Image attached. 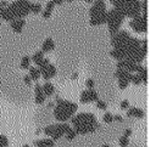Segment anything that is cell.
<instances>
[{"label": "cell", "mask_w": 156, "mask_h": 147, "mask_svg": "<svg viewBox=\"0 0 156 147\" xmlns=\"http://www.w3.org/2000/svg\"><path fill=\"white\" fill-rule=\"evenodd\" d=\"M124 17H135L139 13H141V2L139 0H122L119 9Z\"/></svg>", "instance_id": "3957f363"}, {"label": "cell", "mask_w": 156, "mask_h": 147, "mask_svg": "<svg viewBox=\"0 0 156 147\" xmlns=\"http://www.w3.org/2000/svg\"><path fill=\"white\" fill-rule=\"evenodd\" d=\"M110 55L115 60H117V61H121V60H124L126 58V52L123 50H119V49H112L110 51Z\"/></svg>", "instance_id": "9a60e30c"}, {"label": "cell", "mask_w": 156, "mask_h": 147, "mask_svg": "<svg viewBox=\"0 0 156 147\" xmlns=\"http://www.w3.org/2000/svg\"><path fill=\"white\" fill-rule=\"evenodd\" d=\"M45 95L43 94V92H38V94H35V103L37 104H43L44 103V101H45Z\"/></svg>", "instance_id": "603a6c76"}, {"label": "cell", "mask_w": 156, "mask_h": 147, "mask_svg": "<svg viewBox=\"0 0 156 147\" xmlns=\"http://www.w3.org/2000/svg\"><path fill=\"white\" fill-rule=\"evenodd\" d=\"M55 49V43L51 38H46L43 43V46H41V51L43 52H50Z\"/></svg>", "instance_id": "4fadbf2b"}, {"label": "cell", "mask_w": 156, "mask_h": 147, "mask_svg": "<svg viewBox=\"0 0 156 147\" xmlns=\"http://www.w3.org/2000/svg\"><path fill=\"white\" fill-rule=\"evenodd\" d=\"M130 81H132L134 85H139V84H141V79H140L139 74H133V75H132Z\"/></svg>", "instance_id": "83f0119b"}, {"label": "cell", "mask_w": 156, "mask_h": 147, "mask_svg": "<svg viewBox=\"0 0 156 147\" xmlns=\"http://www.w3.org/2000/svg\"><path fill=\"white\" fill-rule=\"evenodd\" d=\"M88 94H89V98H90V102H96L98 100H99V95H98V92L94 90V89H90V90H88Z\"/></svg>", "instance_id": "44dd1931"}, {"label": "cell", "mask_w": 156, "mask_h": 147, "mask_svg": "<svg viewBox=\"0 0 156 147\" xmlns=\"http://www.w3.org/2000/svg\"><path fill=\"white\" fill-rule=\"evenodd\" d=\"M130 28L136 33H146L147 30V16L146 13H139L138 16L133 17L129 22Z\"/></svg>", "instance_id": "5b68a950"}, {"label": "cell", "mask_w": 156, "mask_h": 147, "mask_svg": "<svg viewBox=\"0 0 156 147\" xmlns=\"http://www.w3.org/2000/svg\"><path fill=\"white\" fill-rule=\"evenodd\" d=\"M118 142H119V146L121 147H127L129 145V138L126 137V136H121L119 140H118Z\"/></svg>", "instance_id": "484cf974"}, {"label": "cell", "mask_w": 156, "mask_h": 147, "mask_svg": "<svg viewBox=\"0 0 156 147\" xmlns=\"http://www.w3.org/2000/svg\"><path fill=\"white\" fill-rule=\"evenodd\" d=\"M29 69V78L32 79V80H39V78H40V72H39V69L38 68H35V67H29L28 68Z\"/></svg>", "instance_id": "2e32d148"}, {"label": "cell", "mask_w": 156, "mask_h": 147, "mask_svg": "<svg viewBox=\"0 0 156 147\" xmlns=\"http://www.w3.org/2000/svg\"><path fill=\"white\" fill-rule=\"evenodd\" d=\"M128 85H129V81H128V80H124V79H119V80H118V86H119V89L124 90L126 87H128Z\"/></svg>", "instance_id": "f546056e"}, {"label": "cell", "mask_w": 156, "mask_h": 147, "mask_svg": "<svg viewBox=\"0 0 156 147\" xmlns=\"http://www.w3.org/2000/svg\"><path fill=\"white\" fill-rule=\"evenodd\" d=\"M48 107H49V108H52V107H55L54 102H49V103H48Z\"/></svg>", "instance_id": "ee69618b"}, {"label": "cell", "mask_w": 156, "mask_h": 147, "mask_svg": "<svg viewBox=\"0 0 156 147\" xmlns=\"http://www.w3.org/2000/svg\"><path fill=\"white\" fill-rule=\"evenodd\" d=\"M113 120H117V121H123V118H122V115L116 114V115H113Z\"/></svg>", "instance_id": "60d3db41"}, {"label": "cell", "mask_w": 156, "mask_h": 147, "mask_svg": "<svg viewBox=\"0 0 156 147\" xmlns=\"http://www.w3.org/2000/svg\"><path fill=\"white\" fill-rule=\"evenodd\" d=\"M44 145H45V147H54L55 142L51 138H44Z\"/></svg>", "instance_id": "d6a6232c"}, {"label": "cell", "mask_w": 156, "mask_h": 147, "mask_svg": "<svg viewBox=\"0 0 156 147\" xmlns=\"http://www.w3.org/2000/svg\"><path fill=\"white\" fill-rule=\"evenodd\" d=\"M30 2L28 0H15L9 4V9L13 13L15 18H24L29 13Z\"/></svg>", "instance_id": "277c9868"}, {"label": "cell", "mask_w": 156, "mask_h": 147, "mask_svg": "<svg viewBox=\"0 0 156 147\" xmlns=\"http://www.w3.org/2000/svg\"><path fill=\"white\" fill-rule=\"evenodd\" d=\"M104 13H106V5H105V1H104V0H96V1H94L93 6H91L90 10H89V16H90V18L96 17V16H100V15H104Z\"/></svg>", "instance_id": "52a82bcc"}, {"label": "cell", "mask_w": 156, "mask_h": 147, "mask_svg": "<svg viewBox=\"0 0 156 147\" xmlns=\"http://www.w3.org/2000/svg\"><path fill=\"white\" fill-rule=\"evenodd\" d=\"M121 108L122 109H128L129 108V101L128 100H123L121 102Z\"/></svg>", "instance_id": "e575fe53"}, {"label": "cell", "mask_w": 156, "mask_h": 147, "mask_svg": "<svg viewBox=\"0 0 156 147\" xmlns=\"http://www.w3.org/2000/svg\"><path fill=\"white\" fill-rule=\"evenodd\" d=\"M123 19H124V15L122 13L121 10L113 7L108 11H106V23H107L111 35H115L119 30V27H121Z\"/></svg>", "instance_id": "7a4b0ae2"}, {"label": "cell", "mask_w": 156, "mask_h": 147, "mask_svg": "<svg viewBox=\"0 0 156 147\" xmlns=\"http://www.w3.org/2000/svg\"><path fill=\"white\" fill-rule=\"evenodd\" d=\"M55 5H62L63 2H65V0H51Z\"/></svg>", "instance_id": "b9f144b4"}, {"label": "cell", "mask_w": 156, "mask_h": 147, "mask_svg": "<svg viewBox=\"0 0 156 147\" xmlns=\"http://www.w3.org/2000/svg\"><path fill=\"white\" fill-rule=\"evenodd\" d=\"M6 6H9V2L7 1H1L0 2V7H6Z\"/></svg>", "instance_id": "7bdbcfd3"}, {"label": "cell", "mask_w": 156, "mask_h": 147, "mask_svg": "<svg viewBox=\"0 0 156 147\" xmlns=\"http://www.w3.org/2000/svg\"><path fill=\"white\" fill-rule=\"evenodd\" d=\"M34 145H35L37 147H45L44 140H37V141H34Z\"/></svg>", "instance_id": "74e56055"}, {"label": "cell", "mask_w": 156, "mask_h": 147, "mask_svg": "<svg viewBox=\"0 0 156 147\" xmlns=\"http://www.w3.org/2000/svg\"><path fill=\"white\" fill-rule=\"evenodd\" d=\"M101 147H112V146H110V145H106V143H105V145H102Z\"/></svg>", "instance_id": "7dc6e473"}, {"label": "cell", "mask_w": 156, "mask_h": 147, "mask_svg": "<svg viewBox=\"0 0 156 147\" xmlns=\"http://www.w3.org/2000/svg\"><path fill=\"white\" fill-rule=\"evenodd\" d=\"M110 1H111V4L113 5V7H115V9H119L121 2H122V0H110Z\"/></svg>", "instance_id": "d590c367"}, {"label": "cell", "mask_w": 156, "mask_h": 147, "mask_svg": "<svg viewBox=\"0 0 156 147\" xmlns=\"http://www.w3.org/2000/svg\"><path fill=\"white\" fill-rule=\"evenodd\" d=\"M41 90H43V94L45 95V97L51 96L55 92V87H54V85L50 81H45V84L41 86Z\"/></svg>", "instance_id": "5bb4252c"}, {"label": "cell", "mask_w": 156, "mask_h": 147, "mask_svg": "<svg viewBox=\"0 0 156 147\" xmlns=\"http://www.w3.org/2000/svg\"><path fill=\"white\" fill-rule=\"evenodd\" d=\"M65 1H68V2H71V1H72V0H65Z\"/></svg>", "instance_id": "f907efd6"}, {"label": "cell", "mask_w": 156, "mask_h": 147, "mask_svg": "<svg viewBox=\"0 0 156 147\" xmlns=\"http://www.w3.org/2000/svg\"><path fill=\"white\" fill-rule=\"evenodd\" d=\"M23 81H24V84H26V85H28V86H30V84H32V79L29 78V75H28V74L23 77Z\"/></svg>", "instance_id": "8d00e7d4"}, {"label": "cell", "mask_w": 156, "mask_h": 147, "mask_svg": "<svg viewBox=\"0 0 156 147\" xmlns=\"http://www.w3.org/2000/svg\"><path fill=\"white\" fill-rule=\"evenodd\" d=\"M50 16H51V11H48V10H44V11H43V17H44L45 19L50 18Z\"/></svg>", "instance_id": "f35d334b"}, {"label": "cell", "mask_w": 156, "mask_h": 147, "mask_svg": "<svg viewBox=\"0 0 156 147\" xmlns=\"http://www.w3.org/2000/svg\"><path fill=\"white\" fill-rule=\"evenodd\" d=\"M96 118L93 113H78L77 115L71 118V123L73 125V128L79 126L82 124H89V123H95Z\"/></svg>", "instance_id": "8992f818"}, {"label": "cell", "mask_w": 156, "mask_h": 147, "mask_svg": "<svg viewBox=\"0 0 156 147\" xmlns=\"http://www.w3.org/2000/svg\"><path fill=\"white\" fill-rule=\"evenodd\" d=\"M22 147H29V145H23Z\"/></svg>", "instance_id": "681fc988"}, {"label": "cell", "mask_w": 156, "mask_h": 147, "mask_svg": "<svg viewBox=\"0 0 156 147\" xmlns=\"http://www.w3.org/2000/svg\"><path fill=\"white\" fill-rule=\"evenodd\" d=\"M55 130H56V124H54V125H49V126H45V129H44V134H45L46 136H52L54 132H55Z\"/></svg>", "instance_id": "ffe728a7"}, {"label": "cell", "mask_w": 156, "mask_h": 147, "mask_svg": "<svg viewBox=\"0 0 156 147\" xmlns=\"http://www.w3.org/2000/svg\"><path fill=\"white\" fill-rule=\"evenodd\" d=\"M29 12L32 13H39L41 12V5L39 2H35V4H30V7H29Z\"/></svg>", "instance_id": "d6986e66"}, {"label": "cell", "mask_w": 156, "mask_h": 147, "mask_svg": "<svg viewBox=\"0 0 156 147\" xmlns=\"http://www.w3.org/2000/svg\"><path fill=\"white\" fill-rule=\"evenodd\" d=\"M0 17H1L4 21L10 22V23H11L13 19H16L15 16H13V13H12L11 10L9 9V6H6V7H0Z\"/></svg>", "instance_id": "9c48e42d"}, {"label": "cell", "mask_w": 156, "mask_h": 147, "mask_svg": "<svg viewBox=\"0 0 156 147\" xmlns=\"http://www.w3.org/2000/svg\"><path fill=\"white\" fill-rule=\"evenodd\" d=\"M139 77H140V79H141V83L147 84V69H146V67L143 68V70L139 73Z\"/></svg>", "instance_id": "7402d4cb"}, {"label": "cell", "mask_w": 156, "mask_h": 147, "mask_svg": "<svg viewBox=\"0 0 156 147\" xmlns=\"http://www.w3.org/2000/svg\"><path fill=\"white\" fill-rule=\"evenodd\" d=\"M80 102H82V103H89V102H90V98H89V94H88V90H84V91H82V94H80Z\"/></svg>", "instance_id": "cb8c5ba5"}, {"label": "cell", "mask_w": 156, "mask_h": 147, "mask_svg": "<svg viewBox=\"0 0 156 147\" xmlns=\"http://www.w3.org/2000/svg\"><path fill=\"white\" fill-rule=\"evenodd\" d=\"M144 115H145V113H144V111L140 109V108L129 107V108L127 109V117H135V118L141 119V118H144Z\"/></svg>", "instance_id": "8fae6325"}, {"label": "cell", "mask_w": 156, "mask_h": 147, "mask_svg": "<svg viewBox=\"0 0 156 147\" xmlns=\"http://www.w3.org/2000/svg\"><path fill=\"white\" fill-rule=\"evenodd\" d=\"M39 72H40V75L43 77V79H44L45 81H49L52 77L56 75V67H55L52 63H49L45 68L39 69Z\"/></svg>", "instance_id": "ba28073f"}, {"label": "cell", "mask_w": 156, "mask_h": 147, "mask_svg": "<svg viewBox=\"0 0 156 147\" xmlns=\"http://www.w3.org/2000/svg\"><path fill=\"white\" fill-rule=\"evenodd\" d=\"M54 6H55V4L51 1V0H49L48 2H46V6H45V10H48V11H52V9H54Z\"/></svg>", "instance_id": "836d02e7"}, {"label": "cell", "mask_w": 156, "mask_h": 147, "mask_svg": "<svg viewBox=\"0 0 156 147\" xmlns=\"http://www.w3.org/2000/svg\"><path fill=\"white\" fill-rule=\"evenodd\" d=\"M130 135H132V129H126V130H124V132H123V136L129 137Z\"/></svg>", "instance_id": "ab89813d"}, {"label": "cell", "mask_w": 156, "mask_h": 147, "mask_svg": "<svg viewBox=\"0 0 156 147\" xmlns=\"http://www.w3.org/2000/svg\"><path fill=\"white\" fill-rule=\"evenodd\" d=\"M85 86L88 87V90H90V89H94V86H95V83H94V80H93V79H90V78H88V79L85 80Z\"/></svg>", "instance_id": "4dcf8cb0"}, {"label": "cell", "mask_w": 156, "mask_h": 147, "mask_svg": "<svg viewBox=\"0 0 156 147\" xmlns=\"http://www.w3.org/2000/svg\"><path fill=\"white\" fill-rule=\"evenodd\" d=\"M40 132H41V130H40V129H37V130H35V135H39Z\"/></svg>", "instance_id": "bcb514c9"}, {"label": "cell", "mask_w": 156, "mask_h": 147, "mask_svg": "<svg viewBox=\"0 0 156 147\" xmlns=\"http://www.w3.org/2000/svg\"><path fill=\"white\" fill-rule=\"evenodd\" d=\"M43 58H44V52L40 50V51H37V52H34V55L30 57V61H33L37 66L43 61Z\"/></svg>", "instance_id": "e0dca14e"}, {"label": "cell", "mask_w": 156, "mask_h": 147, "mask_svg": "<svg viewBox=\"0 0 156 147\" xmlns=\"http://www.w3.org/2000/svg\"><path fill=\"white\" fill-rule=\"evenodd\" d=\"M10 24H11V28H12V30H13L15 33H22L23 27H24V24H26V21H24L23 18H16V19H13Z\"/></svg>", "instance_id": "30bf717a"}, {"label": "cell", "mask_w": 156, "mask_h": 147, "mask_svg": "<svg viewBox=\"0 0 156 147\" xmlns=\"http://www.w3.org/2000/svg\"><path fill=\"white\" fill-rule=\"evenodd\" d=\"M113 75H115V78H117L118 80H119V79H124V80H128V81L130 83V79H132L133 73H129V72H127V70H124V69H117Z\"/></svg>", "instance_id": "7c38bea8"}, {"label": "cell", "mask_w": 156, "mask_h": 147, "mask_svg": "<svg viewBox=\"0 0 156 147\" xmlns=\"http://www.w3.org/2000/svg\"><path fill=\"white\" fill-rule=\"evenodd\" d=\"M102 120H104L105 123L110 124V123H112V121H113V115H112L110 112H106V113L104 114V117H102Z\"/></svg>", "instance_id": "d4e9b609"}, {"label": "cell", "mask_w": 156, "mask_h": 147, "mask_svg": "<svg viewBox=\"0 0 156 147\" xmlns=\"http://www.w3.org/2000/svg\"><path fill=\"white\" fill-rule=\"evenodd\" d=\"M65 135H66V138H67L68 141L73 140V138H74V137L77 136V134L74 132V130H73V129H69V130H68V131H67V132H66Z\"/></svg>", "instance_id": "4316f807"}, {"label": "cell", "mask_w": 156, "mask_h": 147, "mask_svg": "<svg viewBox=\"0 0 156 147\" xmlns=\"http://www.w3.org/2000/svg\"><path fill=\"white\" fill-rule=\"evenodd\" d=\"M96 107H98L99 109H106V108H107V104H106L105 101L98 100V101H96Z\"/></svg>", "instance_id": "1f68e13d"}, {"label": "cell", "mask_w": 156, "mask_h": 147, "mask_svg": "<svg viewBox=\"0 0 156 147\" xmlns=\"http://www.w3.org/2000/svg\"><path fill=\"white\" fill-rule=\"evenodd\" d=\"M78 78V73H73L72 74V79H77Z\"/></svg>", "instance_id": "f6af8a7d"}, {"label": "cell", "mask_w": 156, "mask_h": 147, "mask_svg": "<svg viewBox=\"0 0 156 147\" xmlns=\"http://www.w3.org/2000/svg\"><path fill=\"white\" fill-rule=\"evenodd\" d=\"M84 1H85V2H89V4H90V2H93V0H84Z\"/></svg>", "instance_id": "c3c4849f"}, {"label": "cell", "mask_w": 156, "mask_h": 147, "mask_svg": "<svg viewBox=\"0 0 156 147\" xmlns=\"http://www.w3.org/2000/svg\"><path fill=\"white\" fill-rule=\"evenodd\" d=\"M9 146V140L5 135H0V147H7Z\"/></svg>", "instance_id": "f1b7e54d"}, {"label": "cell", "mask_w": 156, "mask_h": 147, "mask_svg": "<svg viewBox=\"0 0 156 147\" xmlns=\"http://www.w3.org/2000/svg\"><path fill=\"white\" fill-rule=\"evenodd\" d=\"M30 57L29 56H23L22 60H21V63H20V67L22 69H28L30 66Z\"/></svg>", "instance_id": "ac0fdd59"}, {"label": "cell", "mask_w": 156, "mask_h": 147, "mask_svg": "<svg viewBox=\"0 0 156 147\" xmlns=\"http://www.w3.org/2000/svg\"><path fill=\"white\" fill-rule=\"evenodd\" d=\"M55 101H56V106L54 107V117L58 121L65 123L66 120L71 119L78 109L77 103L71 102V101H65L58 95H56Z\"/></svg>", "instance_id": "6da1fadb"}]
</instances>
